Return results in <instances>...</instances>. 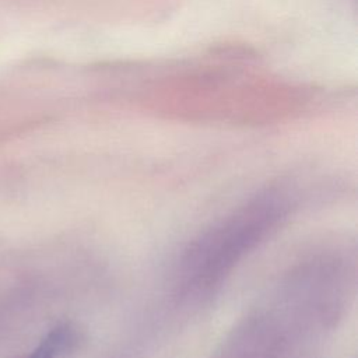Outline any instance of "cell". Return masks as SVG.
Returning <instances> with one entry per match:
<instances>
[{
    "instance_id": "cell-2",
    "label": "cell",
    "mask_w": 358,
    "mask_h": 358,
    "mask_svg": "<svg viewBox=\"0 0 358 358\" xmlns=\"http://www.w3.org/2000/svg\"><path fill=\"white\" fill-rule=\"evenodd\" d=\"M81 343V334L71 323L55 326L28 358H71Z\"/></svg>"
},
{
    "instance_id": "cell-1",
    "label": "cell",
    "mask_w": 358,
    "mask_h": 358,
    "mask_svg": "<svg viewBox=\"0 0 358 358\" xmlns=\"http://www.w3.org/2000/svg\"><path fill=\"white\" fill-rule=\"evenodd\" d=\"M281 208L273 200H260L235 213L189 253L186 274L197 284L221 277L274 224Z\"/></svg>"
}]
</instances>
